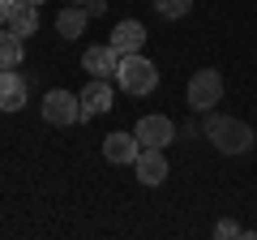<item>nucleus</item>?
Segmentation results:
<instances>
[{
    "label": "nucleus",
    "mask_w": 257,
    "mask_h": 240,
    "mask_svg": "<svg viewBox=\"0 0 257 240\" xmlns=\"http://www.w3.org/2000/svg\"><path fill=\"white\" fill-rule=\"evenodd\" d=\"M9 22V0H0V26Z\"/></svg>",
    "instance_id": "obj_18"
},
{
    "label": "nucleus",
    "mask_w": 257,
    "mask_h": 240,
    "mask_svg": "<svg viewBox=\"0 0 257 240\" xmlns=\"http://www.w3.org/2000/svg\"><path fill=\"white\" fill-rule=\"evenodd\" d=\"M184 99H189L193 111H214L223 103V73L219 69H197V73L189 77V90H184Z\"/></svg>",
    "instance_id": "obj_3"
},
{
    "label": "nucleus",
    "mask_w": 257,
    "mask_h": 240,
    "mask_svg": "<svg viewBox=\"0 0 257 240\" xmlns=\"http://www.w3.org/2000/svg\"><path fill=\"white\" fill-rule=\"evenodd\" d=\"M5 26L13 30V35L30 39L39 30V5H26V0H9V22Z\"/></svg>",
    "instance_id": "obj_13"
},
{
    "label": "nucleus",
    "mask_w": 257,
    "mask_h": 240,
    "mask_svg": "<svg viewBox=\"0 0 257 240\" xmlns=\"http://www.w3.org/2000/svg\"><path fill=\"white\" fill-rule=\"evenodd\" d=\"M138 155H142L138 133H107V138H103V159H107V163L133 167V159H138Z\"/></svg>",
    "instance_id": "obj_9"
},
{
    "label": "nucleus",
    "mask_w": 257,
    "mask_h": 240,
    "mask_svg": "<svg viewBox=\"0 0 257 240\" xmlns=\"http://www.w3.org/2000/svg\"><path fill=\"white\" fill-rule=\"evenodd\" d=\"M206 142H210L219 155H248L257 146V133L248 120L240 116H223V111H206V125H202Z\"/></svg>",
    "instance_id": "obj_1"
},
{
    "label": "nucleus",
    "mask_w": 257,
    "mask_h": 240,
    "mask_svg": "<svg viewBox=\"0 0 257 240\" xmlns=\"http://www.w3.org/2000/svg\"><path fill=\"white\" fill-rule=\"evenodd\" d=\"M116 86L124 94H150L159 86V69L146 52H133V56H120V69H116Z\"/></svg>",
    "instance_id": "obj_2"
},
{
    "label": "nucleus",
    "mask_w": 257,
    "mask_h": 240,
    "mask_svg": "<svg viewBox=\"0 0 257 240\" xmlns=\"http://www.w3.org/2000/svg\"><path fill=\"white\" fill-rule=\"evenodd\" d=\"M133 172H138V180L146 189H155V185H163L167 180V172H172V163H167V155L159 146H142V155L133 159Z\"/></svg>",
    "instance_id": "obj_6"
},
{
    "label": "nucleus",
    "mask_w": 257,
    "mask_h": 240,
    "mask_svg": "<svg viewBox=\"0 0 257 240\" xmlns=\"http://www.w3.org/2000/svg\"><path fill=\"white\" fill-rule=\"evenodd\" d=\"M64 5H90V0H64Z\"/></svg>",
    "instance_id": "obj_19"
},
{
    "label": "nucleus",
    "mask_w": 257,
    "mask_h": 240,
    "mask_svg": "<svg viewBox=\"0 0 257 240\" xmlns=\"http://www.w3.org/2000/svg\"><path fill=\"white\" fill-rule=\"evenodd\" d=\"M214 236H219V240H231V236H244V227H240L236 219H219V223H214Z\"/></svg>",
    "instance_id": "obj_16"
},
{
    "label": "nucleus",
    "mask_w": 257,
    "mask_h": 240,
    "mask_svg": "<svg viewBox=\"0 0 257 240\" xmlns=\"http://www.w3.org/2000/svg\"><path fill=\"white\" fill-rule=\"evenodd\" d=\"M77 99H82V125L116 107V90H111L107 77H90V82L82 86V94H77Z\"/></svg>",
    "instance_id": "obj_5"
},
{
    "label": "nucleus",
    "mask_w": 257,
    "mask_h": 240,
    "mask_svg": "<svg viewBox=\"0 0 257 240\" xmlns=\"http://www.w3.org/2000/svg\"><path fill=\"white\" fill-rule=\"evenodd\" d=\"M86 13H90V18H103V13H107V0H90V5H86Z\"/></svg>",
    "instance_id": "obj_17"
},
{
    "label": "nucleus",
    "mask_w": 257,
    "mask_h": 240,
    "mask_svg": "<svg viewBox=\"0 0 257 240\" xmlns=\"http://www.w3.org/2000/svg\"><path fill=\"white\" fill-rule=\"evenodd\" d=\"M26 5H43V0H26Z\"/></svg>",
    "instance_id": "obj_20"
},
{
    "label": "nucleus",
    "mask_w": 257,
    "mask_h": 240,
    "mask_svg": "<svg viewBox=\"0 0 257 240\" xmlns=\"http://www.w3.org/2000/svg\"><path fill=\"white\" fill-rule=\"evenodd\" d=\"M82 69L90 77H116V69H120V52L111 43H94V47H86L82 52Z\"/></svg>",
    "instance_id": "obj_10"
},
{
    "label": "nucleus",
    "mask_w": 257,
    "mask_h": 240,
    "mask_svg": "<svg viewBox=\"0 0 257 240\" xmlns=\"http://www.w3.org/2000/svg\"><path fill=\"white\" fill-rule=\"evenodd\" d=\"M86 26H90L86 5H64V9L56 13V35H60V39H82Z\"/></svg>",
    "instance_id": "obj_12"
},
{
    "label": "nucleus",
    "mask_w": 257,
    "mask_h": 240,
    "mask_svg": "<svg viewBox=\"0 0 257 240\" xmlns=\"http://www.w3.org/2000/svg\"><path fill=\"white\" fill-rule=\"evenodd\" d=\"M146 26L142 22H133V18H124V22H116V30H111V47H116L120 56H133V52H146Z\"/></svg>",
    "instance_id": "obj_11"
},
{
    "label": "nucleus",
    "mask_w": 257,
    "mask_h": 240,
    "mask_svg": "<svg viewBox=\"0 0 257 240\" xmlns=\"http://www.w3.org/2000/svg\"><path fill=\"white\" fill-rule=\"evenodd\" d=\"M30 99V82L18 73V69H0V111H22Z\"/></svg>",
    "instance_id": "obj_7"
},
{
    "label": "nucleus",
    "mask_w": 257,
    "mask_h": 240,
    "mask_svg": "<svg viewBox=\"0 0 257 240\" xmlns=\"http://www.w3.org/2000/svg\"><path fill=\"white\" fill-rule=\"evenodd\" d=\"M155 9H159V18H167V22H180V18H189L193 0H155Z\"/></svg>",
    "instance_id": "obj_15"
},
{
    "label": "nucleus",
    "mask_w": 257,
    "mask_h": 240,
    "mask_svg": "<svg viewBox=\"0 0 257 240\" xmlns=\"http://www.w3.org/2000/svg\"><path fill=\"white\" fill-rule=\"evenodd\" d=\"M22 56H26V43L22 35H13L9 26H0V69H18Z\"/></svg>",
    "instance_id": "obj_14"
},
{
    "label": "nucleus",
    "mask_w": 257,
    "mask_h": 240,
    "mask_svg": "<svg viewBox=\"0 0 257 240\" xmlns=\"http://www.w3.org/2000/svg\"><path fill=\"white\" fill-rule=\"evenodd\" d=\"M43 120L56 129H69V125H82V99L73 90H47L43 94Z\"/></svg>",
    "instance_id": "obj_4"
},
{
    "label": "nucleus",
    "mask_w": 257,
    "mask_h": 240,
    "mask_svg": "<svg viewBox=\"0 0 257 240\" xmlns=\"http://www.w3.org/2000/svg\"><path fill=\"white\" fill-rule=\"evenodd\" d=\"M133 133H138L142 146H159V150H167L176 142V125L167 116H142L138 125H133Z\"/></svg>",
    "instance_id": "obj_8"
}]
</instances>
